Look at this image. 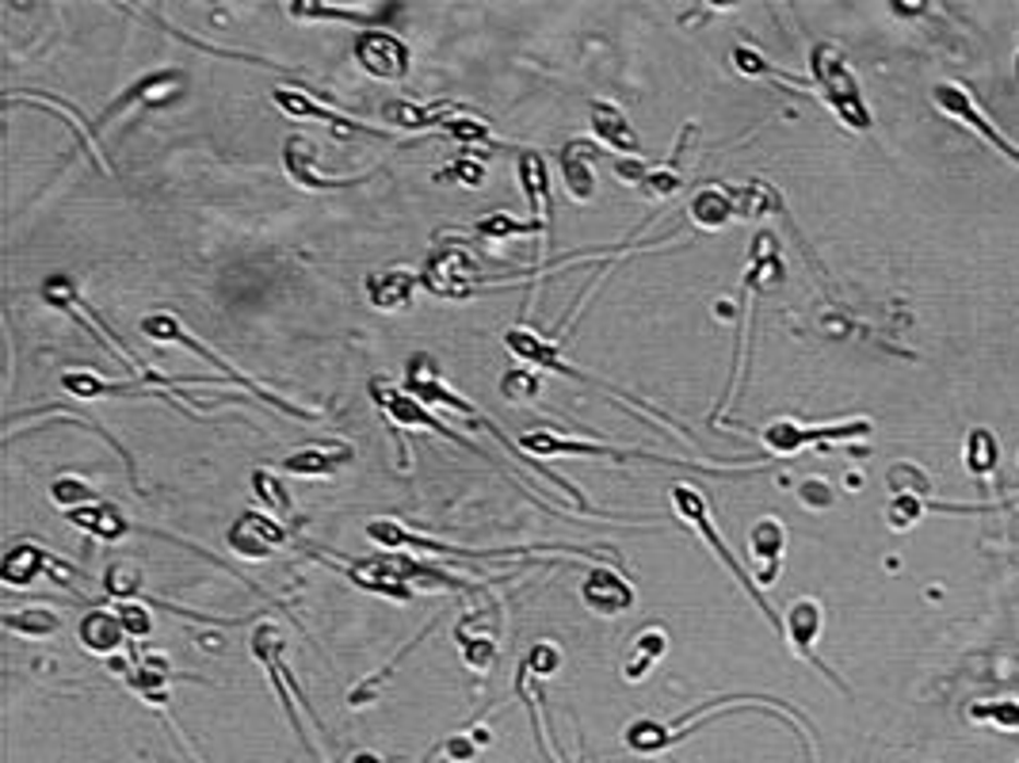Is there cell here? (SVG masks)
<instances>
[{
    "label": "cell",
    "instance_id": "cell-1",
    "mask_svg": "<svg viewBox=\"0 0 1019 763\" xmlns=\"http://www.w3.org/2000/svg\"><path fill=\"white\" fill-rule=\"evenodd\" d=\"M809 76H814V88L821 92L829 111L837 115L848 130H870L875 119H870V111H867L863 88L837 46L817 43L814 50H809Z\"/></svg>",
    "mask_w": 1019,
    "mask_h": 763
},
{
    "label": "cell",
    "instance_id": "cell-2",
    "mask_svg": "<svg viewBox=\"0 0 1019 763\" xmlns=\"http://www.w3.org/2000/svg\"><path fill=\"white\" fill-rule=\"evenodd\" d=\"M673 504H676V512L684 515V520L691 523V527L699 530L702 538H707V543H710V550H714L718 558H722V565L730 569L733 576H737V581H740V588H745V596L753 599V604H756V607H760V611H763V619H768V622H771V627H775V630H783V622H779L775 607H771L768 599H763V588H760V584L753 581V576L745 573V565H740V561L733 558V550H730V546L722 543V535H718L714 520H710L707 497H702L699 489H691V485H676V489H673Z\"/></svg>",
    "mask_w": 1019,
    "mask_h": 763
},
{
    "label": "cell",
    "instance_id": "cell-3",
    "mask_svg": "<svg viewBox=\"0 0 1019 763\" xmlns=\"http://www.w3.org/2000/svg\"><path fill=\"white\" fill-rule=\"evenodd\" d=\"M870 436V420H840V424H817V428H806L798 420H771L768 428L760 431L763 446L771 454H798L802 446L814 443H852V439H867Z\"/></svg>",
    "mask_w": 1019,
    "mask_h": 763
},
{
    "label": "cell",
    "instance_id": "cell-4",
    "mask_svg": "<svg viewBox=\"0 0 1019 763\" xmlns=\"http://www.w3.org/2000/svg\"><path fill=\"white\" fill-rule=\"evenodd\" d=\"M43 298H46V302H50V306H58V310H66L69 318H76V321H81V325L88 329V333H96V341L104 344V348L111 351V356L119 359V363L127 367V371L142 374L145 382H161V385H173V382L157 379V374H150V371H145L142 363H138L134 356H130V351H127V344H122L119 336L111 333V329H104V321H99L96 313H92L88 306H84L81 298H76V290H73V283H69V279H61V275H50V279L43 283Z\"/></svg>",
    "mask_w": 1019,
    "mask_h": 763
},
{
    "label": "cell",
    "instance_id": "cell-5",
    "mask_svg": "<svg viewBox=\"0 0 1019 763\" xmlns=\"http://www.w3.org/2000/svg\"><path fill=\"white\" fill-rule=\"evenodd\" d=\"M420 279L439 298H470L477 283H482V272H477L474 257L462 245H443V249H436L428 257Z\"/></svg>",
    "mask_w": 1019,
    "mask_h": 763
},
{
    "label": "cell",
    "instance_id": "cell-6",
    "mask_svg": "<svg viewBox=\"0 0 1019 763\" xmlns=\"http://www.w3.org/2000/svg\"><path fill=\"white\" fill-rule=\"evenodd\" d=\"M142 333L150 336V341H180V344H188V348H195V351H199V356H203V359H211V363L218 367L222 374H229V379H234L237 385H249V390L257 393L260 401H268V405L283 408V413H291V416H295V420H313V413H303V408H295V405H291V401L275 397V393H264V390H260L257 382H249V379H245V374H237V371H234V367H229V363H222V359L214 356V351L206 348V344H199L195 336H191L188 329H183V325H180V321H176V318H168V313H153V318H145V321H142Z\"/></svg>",
    "mask_w": 1019,
    "mask_h": 763
},
{
    "label": "cell",
    "instance_id": "cell-7",
    "mask_svg": "<svg viewBox=\"0 0 1019 763\" xmlns=\"http://www.w3.org/2000/svg\"><path fill=\"white\" fill-rule=\"evenodd\" d=\"M932 99H936L939 111L951 115V119H959L962 127H970L977 138H985V142H990L993 150L1005 153V157L1012 160V165H1019V145H1012L1005 134H1000L997 122H993L990 115H985L982 107L974 104V96H970V92L962 88V84H936V88H932Z\"/></svg>",
    "mask_w": 1019,
    "mask_h": 763
},
{
    "label": "cell",
    "instance_id": "cell-8",
    "mask_svg": "<svg viewBox=\"0 0 1019 763\" xmlns=\"http://www.w3.org/2000/svg\"><path fill=\"white\" fill-rule=\"evenodd\" d=\"M370 397H375V405L382 408L386 420L398 424V428H428V431H439V436H447L451 443H462V446H470V451H474V443H470L466 436H459V431H451V428H443L439 420H431L428 408H424L416 397H408V393H401L393 382L375 379V382H370Z\"/></svg>",
    "mask_w": 1019,
    "mask_h": 763
},
{
    "label": "cell",
    "instance_id": "cell-9",
    "mask_svg": "<svg viewBox=\"0 0 1019 763\" xmlns=\"http://www.w3.org/2000/svg\"><path fill=\"white\" fill-rule=\"evenodd\" d=\"M355 61L367 69L378 81H401L408 76L413 65V53L401 43L398 35H386V31H363L359 43H355Z\"/></svg>",
    "mask_w": 1019,
    "mask_h": 763
},
{
    "label": "cell",
    "instance_id": "cell-10",
    "mask_svg": "<svg viewBox=\"0 0 1019 763\" xmlns=\"http://www.w3.org/2000/svg\"><path fill=\"white\" fill-rule=\"evenodd\" d=\"M229 546H234L237 558L264 561V558H272L275 550L287 546V530H283L275 520H268V515L245 512L241 520L229 527Z\"/></svg>",
    "mask_w": 1019,
    "mask_h": 763
},
{
    "label": "cell",
    "instance_id": "cell-11",
    "mask_svg": "<svg viewBox=\"0 0 1019 763\" xmlns=\"http://www.w3.org/2000/svg\"><path fill=\"white\" fill-rule=\"evenodd\" d=\"M581 599L596 615H623V611H630V607H635V588H630V584L623 581L615 569L596 565L589 576H584Z\"/></svg>",
    "mask_w": 1019,
    "mask_h": 763
},
{
    "label": "cell",
    "instance_id": "cell-12",
    "mask_svg": "<svg viewBox=\"0 0 1019 763\" xmlns=\"http://www.w3.org/2000/svg\"><path fill=\"white\" fill-rule=\"evenodd\" d=\"M783 630H786V637H791V645H794V653H798L802 660H809L814 668H821L829 680H837V676L829 672V668L821 665V660L814 657V642L821 637V630H825V611H821V604L817 599H798V604L786 611V622H783ZM840 683V680H837Z\"/></svg>",
    "mask_w": 1019,
    "mask_h": 763
},
{
    "label": "cell",
    "instance_id": "cell-13",
    "mask_svg": "<svg viewBox=\"0 0 1019 763\" xmlns=\"http://www.w3.org/2000/svg\"><path fill=\"white\" fill-rule=\"evenodd\" d=\"M748 550H753L756 565H760V588L775 584L779 561H783V550H786L783 520H775V515H763V520H756L753 530H748Z\"/></svg>",
    "mask_w": 1019,
    "mask_h": 763
},
{
    "label": "cell",
    "instance_id": "cell-14",
    "mask_svg": "<svg viewBox=\"0 0 1019 763\" xmlns=\"http://www.w3.org/2000/svg\"><path fill=\"white\" fill-rule=\"evenodd\" d=\"M283 168L295 183H303L306 191H336V188H352L359 180H340V176H321L318 165H313V145L306 142L303 134H295L287 145H283Z\"/></svg>",
    "mask_w": 1019,
    "mask_h": 763
},
{
    "label": "cell",
    "instance_id": "cell-15",
    "mask_svg": "<svg viewBox=\"0 0 1019 763\" xmlns=\"http://www.w3.org/2000/svg\"><path fill=\"white\" fill-rule=\"evenodd\" d=\"M275 104H280L287 115H298V119H318V122H325V127H333L340 138H386L382 130L359 127V122H352V119H344V115L329 111V107L313 104V99L303 96V92L280 88V92H275Z\"/></svg>",
    "mask_w": 1019,
    "mask_h": 763
},
{
    "label": "cell",
    "instance_id": "cell-16",
    "mask_svg": "<svg viewBox=\"0 0 1019 763\" xmlns=\"http://www.w3.org/2000/svg\"><path fill=\"white\" fill-rule=\"evenodd\" d=\"M520 183L531 206L528 229H543L550 222V168L538 153H523L520 157Z\"/></svg>",
    "mask_w": 1019,
    "mask_h": 763
},
{
    "label": "cell",
    "instance_id": "cell-17",
    "mask_svg": "<svg viewBox=\"0 0 1019 763\" xmlns=\"http://www.w3.org/2000/svg\"><path fill=\"white\" fill-rule=\"evenodd\" d=\"M589 127H592V134H596L600 142L612 145V150H619V153H638V150H642L635 127L627 122V115H623L615 104H607V99H596V104L589 107Z\"/></svg>",
    "mask_w": 1019,
    "mask_h": 763
},
{
    "label": "cell",
    "instance_id": "cell-18",
    "mask_svg": "<svg viewBox=\"0 0 1019 763\" xmlns=\"http://www.w3.org/2000/svg\"><path fill=\"white\" fill-rule=\"evenodd\" d=\"M592 145L589 142H566V150H561L558 157V168H561V180H566L569 195L577 199V203H584V199L596 195V172H592Z\"/></svg>",
    "mask_w": 1019,
    "mask_h": 763
},
{
    "label": "cell",
    "instance_id": "cell-19",
    "mask_svg": "<svg viewBox=\"0 0 1019 763\" xmlns=\"http://www.w3.org/2000/svg\"><path fill=\"white\" fill-rule=\"evenodd\" d=\"M69 523L81 530H88V535H99L104 543H119L122 535H127L130 523L122 520V512L115 504H104V500H96V504H84V508H73V512H66Z\"/></svg>",
    "mask_w": 1019,
    "mask_h": 763
},
{
    "label": "cell",
    "instance_id": "cell-20",
    "mask_svg": "<svg viewBox=\"0 0 1019 763\" xmlns=\"http://www.w3.org/2000/svg\"><path fill=\"white\" fill-rule=\"evenodd\" d=\"M352 458V446L347 443H336V446H306V451L298 454H287L283 458V474H298V477H325L333 474L340 462Z\"/></svg>",
    "mask_w": 1019,
    "mask_h": 763
},
{
    "label": "cell",
    "instance_id": "cell-21",
    "mask_svg": "<svg viewBox=\"0 0 1019 763\" xmlns=\"http://www.w3.org/2000/svg\"><path fill=\"white\" fill-rule=\"evenodd\" d=\"M413 290H416V279L408 272H401V267H386V272L367 279V298L378 310H401V306H408Z\"/></svg>",
    "mask_w": 1019,
    "mask_h": 763
},
{
    "label": "cell",
    "instance_id": "cell-22",
    "mask_svg": "<svg viewBox=\"0 0 1019 763\" xmlns=\"http://www.w3.org/2000/svg\"><path fill=\"white\" fill-rule=\"evenodd\" d=\"M81 645L88 653H99V657H107V653H115L122 645V634H127V627H122L119 615H107V611H88L81 622Z\"/></svg>",
    "mask_w": 1019,
    "mask_h": 763
},
{
    "label": "cell",
    "instance_id": "cell-23",
    "mask_svg": "<svg viewBox=\"0 0 1019 763\" xmlns=\"http://www.w3.org/2000/svg\"><path fill=\"white\" fill-rule=\"evenodd\" d=\"M386 122H393V127L401 130H424V127H439V122H451L454 115H459V107L454 104H439V107H416L408 104V99H390V104L382 107Z\"/></svg>",
    "mask_w": 1019,
    "mask_h": 763
},
{
    "label": "cell",
    "instance_id": "cell-24",
    "mask_svg": "<svg viewBox=\"0 0 1019 763\" xmlns=\"http://www.w3.org/2000/svg\"><path fill=\"white\" fill-rule=\"evenodd\" d=\"M46 565H54V558L43 550V546L20 543V546H12V550L4 553L0 576H4V584H12V588H23V584L35 581V576L43 573Z\"/></svg>",
    "mask_w": 1019,
    "mask_h": 763
},
{
    "label": "cell",
    "instance_id": "cell-25",
    "mask_svg": "<svg viewBox=\"0 0 1019 763\" xmlns=\"http://www.w3.org/2000/svg\"><path fill=\"white\" fill-rule=\"evenodd\" d=\"M687 218L695 222L699 229H722L725 222H733L737 214H733V199H730V188H702L699 195L691 199V206H687Z\"/></svg>",
    "mask_w": 1019,
    "mask_h": 763
},
{
    "label": "cell",
    "instance_id": "cell-26",
    "mask_svg": "<svg viewBox=\"0 0 1019 763\" xmlns=\"http://www.w3.org/2000/svg\"><path fill=\"white\" fill-rule=\"evenodd\" d=\"M730 199H733V214H737V218H763V214L783 211L779 191L768 188V183H760V180L730 188Z\"/></svg>",
    "mask_w": 1019,
    "mask_h": 763
},
{
    "label": "cell",
    "instance_id": "cell-27",
    "mask_svg": "<svg viewBox=\"0 0 1019 763\" xmlns=\"http://www.w3.org/2000/svg\"><path fill=\"white\" fill-rule=\"evenodd\" d=\"M962 462H967L970 474L985 477L1000 466V443L990 428H974L967 436V451H962Z\"/></svg>",
    "mask_w": 1019,
    "mask_h": 763
},
{
    "label": "cell",
    "instance_id": "cell-28",
    "mask_svg": "<svg viewBox=\"0 0 1019 763\" xmlns=\"http://www.w3.org/2000/svg\"><path fill=\"white\" fill-rule=\"evenodd\" d=\"M967 718L977 722V726L1000 729V734H1019V703L1016 699H985V703L970 706Z\"/></svg>",
    "mask_w": 1019,
    "mask_h": 763
},
{
    "label": "cell",
    "instance_id": "cell-29",
    "mask_svg": "<svg viewBox=\"0 0 1019 763\" xmlns=\"http://www.w3.org/2000/svg\"><path fill=\"white\" fill-rule=\"evenodd\" d=\"M665 649H668V637L661 634V630H650V634L635 645V653H630L635 660L627 665V680H642V676L650 672L661 657H665Z\"/></svg>",
    "mask_w": 1019,
    "mask_h": 763
},
{
    "label": "cell",
    "instance_id": "cell-30",
    "mask_svg": "<svg viewBox=\"0 0 1019 763\" xmlns=\"http://www.w3.org/2000/svg\"><path fill=\"white\" fill-rule=\"evenodd\" d=\"M4 622L15 634H27V637H50L54 630L61 627V619L50 607H31V611H23V615H4Z\"/></svg>",
    "mask_w": 1019,
    "mask_h": 763
},
{
    "label": "cell",
    "instance_id": "cell-31",
    "mask_svg": "<svg viewBox=\"0 0 1019 763\" xmlns=\"http://www.w3.org/2000/svg\"><path fill=\"white\" fill-rule=\"evenodd\" d=\"M928 508L932 504L921 497V492H898V497L890 500V508H886V523H890L893 530H909L924 512H928Z\"/></svg>",
    "mask_w": 1019,
    "mask_h": 763
},
{
    "label": "cell",
    "instance_id": "cell-32",
    "mask_svg": "<svg viewBox=\"0 0 1019 763\" xmlns=\"http://www.w3.org/2000/svg\"><path fill=\"white\" fill-rule=\"evenodd\" d=\"M252 489H257V497L264 500V504H272L280 515H287V520H295V504H291L287 489L280 485V477L272 474V469H257L252 474Z\"/></svg>",
    "mask_w": 1019,
    "mask_h": 763
},
{
    "label": "cell",
    "instance_id": "cell-33",
    "mask_svg": "<svg viewBox=\"0 0 1019 763\" xmlns=\"http://www.w3.org/2000/svg\"><path fill=\"white\" fill-rule=\"evenodd\" d=\"M104 588H107V596H115V599H130L138 588H142V569L130 565V561H119V565L107 569Z\"/></svg>",
    "mask_w": 1019,
    "mask_h": 763
},
{
    "label": "cell",
    "instance_id": "cell-34",
    "mask_svg": "<svg viewBox=\"0 0 1019 763\" xmlns=\"http://www.w3.org/2000/svg\"><path fill=\"white\" fill-rule=\"evenodd\" d=\"M50 497L58 500V508H66V512H73V508H84V504H96V497H92L88 485L73 481V477H61V481H54Z\"/></svg>",
    "mask_w": 1019,
    "mask_h": 763
},
{
    "label": "cell",
    "instance_id": "cell-35",
    "mask_svg": "<svg viewBox=\"0 0 1019 763\" xmlns=\"http://www.w3.org/2000/svg\"><path fill=\"white\" fill-rule=\"evenodd\" d=\"M679 183H684V176H679L676 168L661 165V168H650V176L642 180V191L650 199H668L679 188Z\"/></svg>",
    "mask_w": 1019,
    "mask_h": 763
},
{
    "label": "cell",
    "instance_id": "cell-36",
    "mask_svg": "<svg viewBox=\"0 0 1019 763\" xmlns=\"http://www.w3.org/2000/svg\"><path fill=\"white\" fill-rule=\"evenodd\" d=\"M558 665H561V653L554 649V645H535V649L528 653V660H523V668L520 672H528V676H550V672H558Z\"/></svg>",
    "mask_w": 1019,
    "mask_h": 763
},
{
    "label": "cell",
    "instance_id": "cell-37",
    "mask_svg": "<svg viewBox=\"0 0 1019 763\" xmlns=\"http://www.w3.org/2000/svg\"><path fill=\"white\" fill-rule=\"evenodd\" d=\"M119 619H122V627H127V634H134V637H145L153 630V615L145 611L142 604H134V599H127V604L119 607Z\"/></svg>",
    "mask_w": 1019,
    "mask_h": 763
},
{
    "label": "cell",
    "instance_id": "cell-38",
    "mask_svg": "<svg viewBox=\"0 0 1019 763\" xmlns=\"http://www.w3.org/2000/svg\"><path fill=\"white\" fill-rule=\"evenodd\" d=\"M477 234H482L485 241H505V237L528 234V226H520V222L505 218V214H493V218H485L482 226H477Z\"/></svg>",
    "mask_w": 1019,
    "mask_h": 763
},
{
    "label": "cell",
    "instance_id": "cell-39",
    "mask_svg": "<svg viewBox=\"0 0 1019 763\" xmlns=\"http://www.w3.org/2000/svg\"><path fill=\"white\" fill-rule=\"evenodd\" d=\"M500 390H505L508 401H528L538 393V379L528 371H512V374H505V385H500Z\"/></svg>",
    "mask_w": 1019,
    "mask_h": 763
},
{
    "label": "cell",
    "instance_id": "cell-40",
    "mask_svg": "<svg viewBox=\"0 0 1019 763\" xmlns=\"http://www.w3.org/2000/svg\"><path fill=\"white\" fill-rule=\"evenodd\" d=\"M447 130H451L454 138H462V142H489V130L477 119H462V115H454V119L447 122Z\"/></svg>",
    "mask_w": 1019,
    "mask_h": 763
},
{
    "label": "cell",
    "instance_id": "cell-41",
    "mask_svg": "<svg viewBox=\"0 0 1019 763\" xmlns=\"http://www.w3.org/2000/svg\"><path fill=\"white\" fill-rule=\"evenodd\" d=\"M798 497H802V504H809V508H829L832 504V489L825 481H802Z\"/></svg>",
    "mask_w": 1019,
    "mask_h": 763
},
{
    "label": "cell",
    "instance_id": "cell-42",
    "mask_svg": "<svg viewBox=\"0 0 1019 763\" xmlns=\"http://www.w3.org/2000/svg\"><path fill=\"white\" fill-rule=\"evenodd\" d=\"M454 176H462L466 183H482L485 172H482V165H477V160H459V165H454Z\"/></svg>",
    "mask_w": 1019,
    "mask_h": 763
},
{
    "label": "cell",
    "instance_id": "cell-43",
    "mask_svg": "<svg viewBox=\"0 0 1019 763\" xmlns=\"http://www.w3.org/2000/svg\"><path fill=\"white\" fill-rule=\"evenodd\" d=\"M447 749H451V756H454V760H474V756H477L474 741H466V737H459V741H451V744H447Z\"/></svg>",
    "mask_w": 1019,
    "mask_h": 763
},
{
    "label": "cell",
    "instance_id": "cell-44",
    "mask_svg": "<svg viewBox=\"0 0 1019 763\" xmlns=\"http://www.w3.org/2000/svg\"><path fill=\"white\" fill-rule=\"evenodd\" d=\"M1016 69H1019V53H1016Z\"/></svg>",
    "mask_w": 1019,
    "mask_h": 763
}]
</instances>
